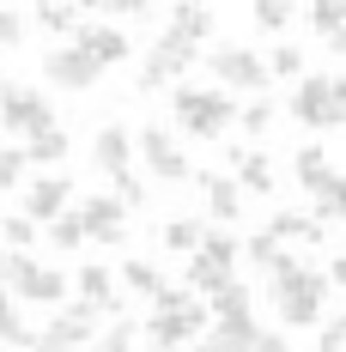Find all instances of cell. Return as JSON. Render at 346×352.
Returning a JSON list of instances; mask_svg holds the SVG:
<instances>
[{
  "label": "cell",
  "mask_w": 346,
  "mask_h": 352,
  "mask_svg": "<svg viewBox=\"0 0 346 352\" xmlns=\"http://www.w3.org/2000/svg\"><path fill=\"white\" fill-rule=\"evenodd\" d=\"M268 285H274V310L285 328H310V322H322V298H328V274L322 267H310V261H279L274 274H268Z\"/></svg>",
  "instance_id": "cell-1"
},
{
  "label": "cell",
  "mask_w": 346,
  "mask_h": 352,
  "mask_svg": "<svg viewBox=\"0 0 346 352\" xmlns=\"http://www.w3.org/2000/svg\"><path fill=\"white\" fill-rule=\"evenodd\" d=\"M171 109H176V122L188 128V140H219V134L237 122V104H231L225 91H195V85H176Z\"/></svg>",
  "instance_id": "cell-2"
},
{
  "label": "cell",
  "mask_w": 346,
  "mask_h": 352,
  "mask_svg": "<svg viewBox=\"0 0 346 352\" xmlns=\"http://www.w3.org/2000/svg\"><path fill=\"white\" fill-rule=\"evenodd\" d=\"M292 116L304 122V128H346V79L334 73H310L298 91H292Z\"/></svg>",
  "instance_id": "cell-3"
},
{
  "label": "cell",
  "mask_w": 346,
  "mask_h": 352,
  "mask_svg": "<svg viewBox=\"0 0 346 352\" xmlns=\"http://www.w3.org/2000/svg\"><path fill=\"white\" fill-rule=\"evenodd\" d=\"M0 285H6L12 298H25V304H61V292H67V280H61L55 267H36L31 255H12V249H6V261H0Z\"/></svg>",
  "instance_id": "cell-4"
},
{
  "label": "cell",
  "mask_w": 346,
  "mask_h": 352,
  "mask_svg": "<svg viewBox=\"0 0 346 352\" xmlns=\"http://www.w3.org/2000/svg\"><path fill=\"white\" fill-rule=\"evenodd\" d=\"M0 128L6 134H43V128H55V116H49V98L25 85V79H12V85H0Z\"/></svg>",
  "instance_id": "cell-5"
},
{
  "label": "cell",
  "mask_w": 346,
  "mask_h": 352,
  "mask_svg": "<svg viewBox=\"0 0 346 352\" xmlns=\"http://www.w3.org/2000/svg\"><path fill=\"white\" fill-rule=\"evenodd\" d=\"M188 61H195V43H188V36H176V31H164L158 43H152V49H146L134 91H158V85L182 79V73H188Z\"/></svg>",
  "instance_id": "cell-6"
},
{
  "label": "cell",
  "mask_w": 346,
  "mask_h": 352,
  "mask_svg": "<svg viewBox=\"0 0 346 352\" xmlns=\"http://www.w3.org/2000/svg\"><path fill=\"white\" fill-rule=\"evenodd\" d=\"M207 67H213V79H219L225 91H268V79H274L268 61H261L255 49H243V43L237 49H213Z\"/></svg>",
  "instance_id": "cell-7"
},
{
  "label": "cell",
  "mask_w": 346,
  "mask_h": 352,
  "mask_svg": "<svg viewBox=\"0 0 346 352\" xmlns=\"http://www.w3.org/2000/svg\"><path fill=\"white\" fill-rule=\"evenodd\" d=\"M201 328H207V310H152L146 340H152V352H188L201 346Z\"/></svg>",
  "instance_id": "cell-8"
},
{
  "label": "cell",
  "mask_w": 346,
  "mask_h": 352,
  "mask_svg": "<svg viewBox=\"0 0 346 352\" xmlns=\"http://www.w3.org/2000/svg\"><path fill=\"white\" fill-rule=\"evenodd\" d=\"M98 73H104V67H98L79 43H55V49L43 55V79H49V85H61V91H91V85H98Z\"/></svg>",
  "instance_id": "cell-9"
},
{
  "label": "cell",
  "mask_w": 346,
  "mask_h": 352,
  "mask_svg": "<svg viewBox=\"0 0 346 352\" xmlns=\"http://www.w3.org/2000/svg\"><path fill=\"white\" fill-rule=\"evenodd\" d=\"M140 158L158 182H188V152L176 146L171 128H140Z\"/></svg>",
  "instance_id": "cell-10"
},
{
  "label": "cell",
  "mask_w": 346,
  "mask_h": 352,
  "mask_svg": "<svg viewBox=\"0 0 346 352\" xmlns=\"http://www.w3.org/2000/svg\"><path fill=\"white\" fill-rule=\"evenodd\" d=\"M91 322H98V310H91V304H73V310H61V316L36 334V352H79L85 340H91Z\"/></svg>",
  "instance_id": "cell-11"
},
{
  "label": "cell",
  "mask_w": 346,
  "mask_h": 352,
  "mask_svg": "<svg viewBox=\"0 0 346 352\" xmlns=\"http://www.w3.org/2000/svg\"><path fill=\"white\" fill-rule=\"evenodd\" d=\"M79 219H85V231H91V243H128V207L116 201V195H91L85 207H79Z\"/></svg>",
  "instance_id": "cell-12"
},
{
  "label": "cell",
  "mask_w": 346,
  "mask_h": 352,
  "mask_svg": "<svg viewBox=\"0 0 346 352\" xmlns=\"http://www.w3.org/2000/svg\"><path fill=\"white\" fill-rule=\"evenodd\" d=\"M128 158H134V134L122 128V122H109V128H98L91 134V170L98 176H128Z\"/></svg>",
  "instance_id": "cell-13"
},
{
  "label": "cell",
  "mask_w": 346,
  "mask_h": 352,
  "mask_svg": "<svg viewBox=\"0 0 346 352\" xmlns=\"http://www.w3.org/2000/svg\"><path fill=\"white\" fill-rule=\"evenodd\" d=\"M67 201H73V182H67V176H36L31 188H25V219L55 225V219L67 212Z\"/></svg>",
  "instance_id": "cell-14"
},
{
  "label": "cell",
  "mask_w": 346,
  "mask_h": 352,
  "mask_svg": "<svg viewBox=\"0 0 346 352\" xmlns=\"http://www.w3.org/2000/svg\"><path fill=\"white\" fill-rule=\"evenodd\" d=\"M73 43H79V49H85L98 67H116V61H128V55H134V43L116 31V25H85V31L73 36Z\"/></svg>",
  "instance_id": "cell-15"
},
{
  "label": "cell",
  "mask_w": 346,
  "mask_h": 352,
  "mask_svg": "<svg viewBox=\"0 0 346 352\" xmlns=\"http://www.w3.org/2000/svg\"><path fill=\"white\" fill-rule=\"evenodd\" d=\"M231 176H237V188H249V195H274L279 188L274 164L261 152H237V146H231Z\"/></svg>",
  "instance_id": "cell-16"
},
{
  "label": "cell",
  "mask_w": 346,
  "mask_h": 352,
  "mask_svg": "<svg viewBox=\"0 0 346 352\" xmlns=\"http://www.w3.org/2000/svg\"><path fill=\"white\" fill-rule=\"evenodd\" d=\"M201 188H207V207H213V219L219 225H237L243 219V195H237V176H201Z\"/></svg>",
  "instance_id": "cell-17"
},
{
  "label": "cell",
  "mask_w": 346,
  "mask_h": 352,
  "mask_svg": "<svg viewBox=\"0 0 346 352\" xmlns=\"http://www.w3.org/2000/svg\"><path fill=\"white\" fill-rule=\"evenodd\" d=\"M268 231H274L279 243H322V237H328V225H322L316 212H274Z\"/></svg>",
  "instance_id": "cell-18"
},
{
  "label": "cell",
  "mask_w": 346,
  "mask_h": 352,
  "mask_svg": "<svg viewBox=\"0 0 346 352\" xmlns=\"http://www.w3.org/2000/svg\"><path fill=\"white\" fill-rule=\"evenodd\" d=\"M73 285H79V304H91V310H116V274H109V267L85 261Z\"/></svg>",
  "instance_id": "cell-19"
},
{
  "label": "cell",
  "mask_w": 346,
  "mask_h": 352,
  "mask_svg": "<svg viewBox=\"0 0 346 352\" xmlns=\"http://www.w3.org/2000/svg\"><path fill=\"white\" fill-rule=\"evenodd\" d=\"M0 346L36 352V328H25V316H19V298H12V292H0Z\"/></svg>",
  "instance_id": "cell-20"
},
{
  "label": "cell",
  "mask_w": 346,
  "mask_h": 352,
  "mask_svg": "<svg viewBox=\"0 0 346 352\" xmlns=\"http://www.w3.org/2000/svg\"><path fill=\"white\" fill-rule=\"evenodd\" d=\"M213 25H219V12H213V6H176V12H171V31L188 36V43H207Z\"/></svg>",
  "instance_id": "cell-21"
},
{
  "label": "cell",
  "mask_w": 346,
  "mask_h": 352,
  "mask_svg": "<svg viewBox=\"0 0 346 352\" xmlns=\"http://www.w3.org/2000/svg\"><path fill=\"white\" fill-rule=\"evenodd\" d=\"M67 152H73V140L61 134V128H43V134L25 140V164H61Z\"/></svg>",
  "instance_id": "cell-22"
},
{
  "label": "cell",
  "mask_w": 346,
  "mask_h": 352,
  "mask_svg": "<svg viewBox=\"0 0 346 352\" xmlns=\"http://www.w3.org/2000/svg\"><path fill=\"white\" fill-rule=\"evenodd\" d=\"M292 176H298V182H304V188L316 195V188L334 176V170H328V152H322L316 140H310V146H298V158H292Z\"/></svg>",
  "instance_id": "cell-23"
},
{
  "label": "cell",
  "mask_w": 346,
  "mask_h": 352,
  "mask_svg": "<svg viewBox=\"0 0 346 352\" xmlns=\"http://www.w3.org/2000/svg\"><path fill=\"white\" fill-rule=\"evenodd\" d=\"M122 285H128V292H140V298H152V304H158V292H164V285H171V280H164V274H158L152 261H140V255H134V261H122Z\"/></svg>",
  "instance_id": "cell-24"
},
{
  "label": "cell",
  "mask_w": 346,
  "mask_h": 352,
  "mask_svg": "<svg viewBox=\"0 0 346 352\" xmlns=\"http://www.w3.org/2000/svg\"><path fill=\"white\" fill-rule=\"evenodd\" d=\"M261 328H255V316H231V322H213V346L219 352H243L249 340H255Z\"/></svg>",
  "instance_id": "cell-25"
},
{
  "label": "cell",
  "mask_w": 346,
  "mask_h": 352,
  "mask_svg": "<svg viewBox=\"0 0 346 352\" xmlns=\"http://www.w3.org/2000/svg\"><path fill=\"white\" fill-rule=\"evenodd\" d=\"M201 237H207V231H201L195 219H171V225L158 231V243L171 249V255H195V249H201Z\"/></svg>",
  "instance_id": "cell-26"
},
{
  "label": "cell",
  "mask_w": 346,
  "mask_h": 352,
  "mask_svg": "<svg viewBox=\"0 0 346 352\" xmlns=\"http://www.w3.org/2000/svg\"><path fill=\"white\" fill-rule=\"evenodd\" d=\"M316 219H322V225H328V219H346V170H334L316 188Z\"/></svg>",
  "instance_id": "cell-27"
},
{
  "label": "cell",
  "mask_w": 346,
  "mask_h": 352,
  "mask_svg": "<svg viewBox=\"0 0 346 352\" xmlns=\"http://www.w3.org/2000/svg\"><path fill=\"white\" fill-rule=\"evenodd\" d=\"M249 304H255V292H249V285H225V292H213V316L219 322H231V316H249Z\"/></svg>",
  "instance_id": "cell-28"
},
{
  "label": "cell",
  "mask_w": 346,
  "mask_h": 352,
  "mask_svg": "<svg viewBox=\"0 0 346 352\" xmlns=\"http://www.w3.org/2000/svg\"><path fill=\"white\" fill-rule=\"evenodd\" d=\"M274 116H279L274 98H255V104H243V109H237V128L249 134V140H261V134L274 128Z\"/></svg>",
  "instance_id": "cell-29"
},
{
  "label": "cell",
  "mask_w": 346,
  "mask_h": 352,
  "mask_svg": "<svg viewBox=\"0 0 346 352\" xmlns=\"http://www.w3.org/2000/svg\"><path fill=\"white\" fill-rule=\"evenodd\" d=\"M85 237H91V231H85V219H79V212H61V219L49 225V243L61 249V255H73V249L85 243Z\"/></svg>",
  "instance_id": "cell-30"
},
{
  "label": "cell",
  "mask_w": 346,
  "mask_h": 352,
  "mask_svg": "<svg viewBox=\"0 0 346 352\" xmlns=\"http://www.w3.org/2000/svg\"><path fill=\"white\" fill-rule=\"evenodd\" d=\"M243 255H249V261H255L261 274H274L279 261H285V243H279L274 231H261V237H249V243H243Z\"/></svg>",
  "instance_id": "cell-31"
},
{
  "label": "cell",
  "mask_w": 346,
  "mask_h": 352,
  "mask_svg": "<svg viewBox=\"0 0 346 352\" xmlns=\"http://www.w3.org/2000/svg\"><path fill=\"white\" fill-rule=\"evenodd\" d=\"M36 25H43V31H85V12H79V6H36Z\"/></svg>",
  "instance_id": "cell-32"
},
{
  "label": "cell",
  "mask_w": 346,
  "mask_h": 352,
  "mask_svg": "<svg viewBox=\"0 0 346 352\" xmlns=\"http://www.w3.org/2000/svg\"><path fill=\"white\" fill-rule=\"evenodd\" d=\"M0 237L12 243V255H31V243H36V219H25V212L0 219Z\"/></svg>",
  "instance_id": "cell-33"
},
{
  "label": "cell",
  "mask_w": 346,
  "mask_h": 352,
  "mask_svg": "<svg viewBox=\"0 0 346 352\" xmlns=\"http://www.w3.org/2000/svg\"><path fill=\"white\" fill-rule=\"evenodd\" d=\"M310 31L328 43L334 31H346V0H334V6H310Z\"/></svg>",
  "instance_id": "cell-34"
},
{
  "label": "cell",
  "mask_w": 346,
  "mask_h": 352,
  "mask_svg": "<svg viewBox=\"0 0 346 352\" xmlns=\"http://www.w3.org/2000/svg\"><path fill=\"white\" fill-rule=\"evenodd\" d=\"M25 146H0V188H25Z\"/></svg>",
  "instance_id": "cell-35"
},
{
  "label": "cell",
  "mask_w": 346,
  "mask_h": 352,
  "mask_svg": "<svg viewBox=\"0 0 346 352\" xmlns=\"http://www.w3.org/2000/svg\"><path fill=\"white\" fill-rule=\"evenodd\" d=\"M201 255H213L219 267H237V237H231V231H207V237H201Z\"/></svg>",
  "instance_id": "cell-36"
},
{
  "label": "cell",
  "mask_w": 346,
  "mask_h": 352,
  "mask_svg": "<svg viewBox=\"0 0 346 352\" xmlns=\"http://www.w3.org/2000/svg\"><path fill=\"white\" fill-rule=\"evenodd\" d=\"M285 25H292V6H279V0H261V6H255V31L279 36Z\"/></svg>",
  "instance_id": "cell-37"
},
{
  "label": "cell",
  "mask_w": 346,
  "mask_h": 352,
  "mask_svg": "<svg viewBox=\"0 0 346 352\" xmlns=\"http://www.w3.org/2000/svg\"><path fill=\"white\" fill-rule=\"evenodd\" d=\"M268 73H279V79H298V73H304V55H298L292 43H279L274 55H268Z\"/></svg>",
  "instance_id": "cell-38"
},
{
  "label": "cell",
  "mask_w": 346,
  "mask_h": 352,
  "mask_svg": "<svg viewBox=\"0 0 346 352\" xmlns=\"http://www.w3.org/2000/svg\"><path fill=\"white\" fill-rule=\"evenodd\" d=\"M134 340H140V328H134V322H116V328H109V334H104V340H98L91 352H134Z\"/></svg>",
  "instance_id": "cell-39"
},
{
  "label": "cell",
  "mask_w": 346,
  "mask_h": 352,
  "mask_svg": "<svg viewBox=\"0 0 346 352\" xmlns=\"http://www.w3.org/2000/svg\"><path fill=\"white\" fill-rule=\"evenodd\" d=\"M316 352H346V316L322 322V334H316Z\"/></svg>",
  "instance_id": "cell-40"
},
{
  "label": "cell",
  "mask_w": 346,
  "mask_h": 352,
  "mask_svg": "<svg viewBox=\"0 0 346 352\" xmlns=\"http://www.w3.org/2000/svg\"><path fill=\"white\" fill-rule=\"evenodd\" d=\"M158 310H201V298H195L188 285H164V292H158Z\"/></svg>",
  "instance_id": "cell-41"
},
{
  "label": "cell",
  "mask_w": 346,
  "mask_h": 352,
  "mask_svg": "<svg viewBox=\"0 0 346 352\" xmlns=\"http://www.w3.org/2000/svg\"><path fill=\"white\" fill-rule=\"evenodd\" d=\"M116 201H122L128 212L146 207V188H140V176H134V170H128V176H116Z\"/></svg>",
  "instance_id": "cell-42"
},
{
  "label": "cell",
  "mask_w": 346,
  "mask_h": 352,
  "mask_svg": "<svg viewBox=\"0 0 346 352\" xmlns=\"http://www.w3.org/2000/svg\"><path fill=\"white\" fill-rule=\"evenodd\" d=\"M19 31H25V19H19L12 6H0V49H12V43H19Z\"/></svg>",
  "instance_id": "cell-43"
},
{
  "label": "cell",
  "mask_w": 346,
  "mask_h": 352,
  "mask_svg": "<svg viewBox=\"0 0 346 352\" xmlns=\"http://www.w3.org/2000/svg\"><path fill=\"white\" fill-rule=\"evenodd\" d=\"M243 352H292V340H285V334H268V328H261V334H255V340H249Z\"/></svg>",
  "instance_id": "cell-44"
},
{
  "label": "cell",
  "mask_w": 346,
  "mask_h": 352,
  "mask_svg": "<svg viewBox=\"0 0 346 352\" xmlns=\"http://www.w3.org/2000/svg\"><path fill=\"white\" fill-rule=\"evenodd\" d=\"M328 280H334V285L346 292V255H334V267H328Z\"/></svg>",
  "instance_id": "cell-45"
},
{
  "label": "cell",
  "mask_w": 346,
  "mask_h": 352,
  "mask_svg": "<svg viewBox=\"0 0 346 352\" xmlns=\"http://www.w3.org/2000/svg\"><path fill=\"white\" fill-rule=\"evenodd\" d=\"M328 49H334V55H346V31H334V36H328Z\"/></svg>",
  "instance_id": "cell-46"
},
{
  "label": "cell",
  "mask_w": 346,
  "mask_h": 352,
  "mask_svg": "<svg viewBox=\"0 0 346 352\" xmlns=\"http://www.w3.org/2000/svg\"><path fill=\"white\" fill-rule=\"evenodd\" d=\"M188 352H219V346H213V340H201V346H188Z\"/></svg>",
  "instance_id": "cell-47"
},
{
  "label": "cell",
  "mask_w": 346,
  "mask_h": 352,
  "mask_svg": "<svg viewBox=\"0 0 346 352\" xmlns=\"http://www.w3.org/2000/svg\"><path fill=\"white\" fill-rule=\"evenodd\" d=\"M0 261H6V249H0Z\"/></svg>",
  "instance_id": "cell-48"
}]
</instances>
